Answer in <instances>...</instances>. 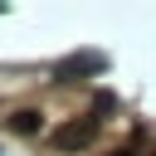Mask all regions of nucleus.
I'll return each instance as SVG.
<instances>
[{
	"instance_id": "obj_1",
	"label": "nucleus",
	"mask_w": 156,
	"mask_h": 156,
	"mask_svg": "<svg viewBox=\"0 0 156 156\" xmlns=\"http://www.w3.org/2000/svg\"><path fill=\"white\" fill-rule=\"evenodd\" d=\"M93 136H98V117L88 112V117H78V122H63V127L54 132V146H58V151H83V146H93Z\"/></svg>"
},
{
	"instance_id": "obj_4",
	"label": "nucleus",
	"mask_w": 156,
	"mask_h": 156,
	"mask_svg": "<svg viewBox=\"0 0 156 156\" xmlns=\"http://www.w3.org/2000/svg\"><path fill=\"white\" fill-rule=\"evenodd\" d=\"M107 156H136V146H117V151H107Z\"/></svg>"
},
{
	"instance_id": "obj_3",
	"label": "nucleus",
	"mask_w": 156,
	"mask_h": 156,
	"mask_svg": "<svg viewBox=\"0 0 156 156\" xmlns=\"http://www.w3.org/2000/svg\"><path fill=\"white\" fill-rule=\"evenodd\" d=\"M5 127H10L15 136H34V132L44 127V117H39L34 107H20V112H10V117H5Z\"/></svg>"
},
{
	"instance_id": "obj_2",
	"label": "nucleus",
	"mask_w": 156,
	"mask_h": 156,
	"mask_svg": "<svg viewBox=\"0 0 156 156\" xmlns=\"http://www.w3.org/2000/svg\"><path fill=\"white\" fill-rule=\"evenodd\" d=\"M102 68H107L102 54H73V58H63V63L54 68V83H73V78H83V73H102Z\"/></svg>"
}]
</instances>
